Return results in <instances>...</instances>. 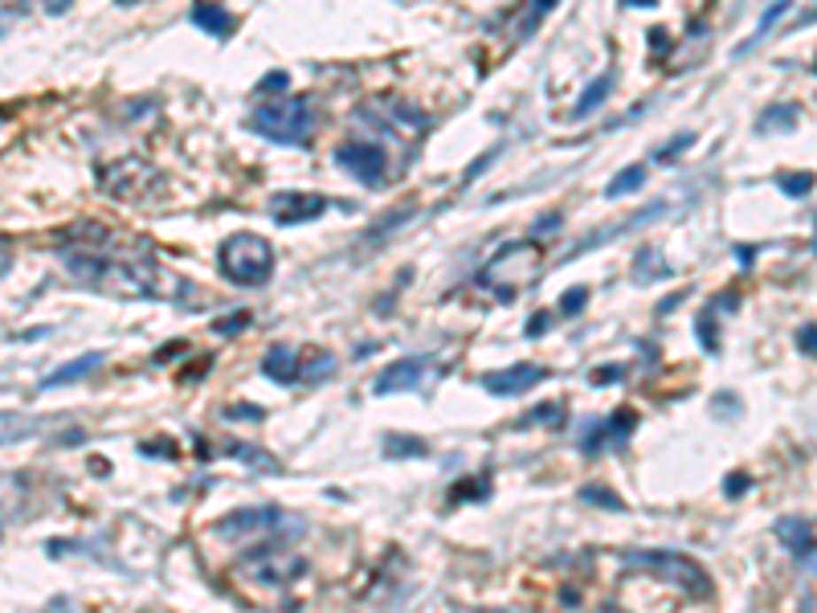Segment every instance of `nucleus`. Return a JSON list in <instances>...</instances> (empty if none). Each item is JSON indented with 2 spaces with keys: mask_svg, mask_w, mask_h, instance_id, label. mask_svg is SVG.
Here are the masks:
<instances>
[{
  "mask_svg": "<svg viewBox=\"0 0 817 613\" xmlns=\"http://www.w3.org/2000/svg\"><path fill=\"white\" fill-rule=\"evenodd\" d=\"M62 262L78 283L115 299H184L189 283L156 262L143 237H127L106 225H78L62 242Z\"/></svg>",
  "mask_w": 817,
  "mask_h": 613,
  "instance_id": "nucleus-1",
  "label": "nucleus"
},
{
  "mask_svg": "<svg viewBox=\"0 0 817 613\" xmlns=\"http://www.w3.org/2000/svg\"><path fill=\"white\" fill-rule=\"evenodd\" d=\"M540 275V245L536 242H511L478 270V286L490 291L499 303H515Z\"/></svg>",
  "mask_w": 817,
  "mask_h": 613,
  "instance_id": "nucleus-2",
  "label": "nucleus"
},
{
  "mask_svg": "<svg viewBox=\"0 0 817 613\" xmlns=\"http://www.w3.org/2000/svg\"><path fill=\"white\" fill-rule=\"evenodd\" d=\"M311 128H315V111H311V98L303 95L254 106L245 119V131H254L270 144H287V148H307Z\"/></svg>",
  "mask_w": 817,
  "mask_h": 613,
  "instance_id": "nucleus-3",
  "label": "nucleus"
},
{
  "mask_svg": "<svg viewBox=\"0 0 817 613\" xmlns=\"http://www.w3.org/2000/svg\"><path fill=\"white\" fill-rule=\"evenodd\" d=\"M217 266L221 275L237 286H262L274 275V245L258 237V233H234L225 237L217 250Z\"/></svg>",
  "mask_w": 817,
  "mask_h": 613,
  "instance_id": "nucleus-4",
  "label": "nucleus"
},
{
  "mask_svg": "<svg viewBox=\"0 0 817 613\" xmlns=\"http://www.w3.org/2000/svg\"><path fill=\"white\" fill-rule=\"evenodd\" d=\"M626 564L650 572V577H659V581H670L679 593H687V597H707V593H712L707 572L690 561V556H682V552L642 548V552H626Z\"/></svg>",
  "mask_w": 817,
  "mask_h": 613,
  "instance_id": "nucleus-5",
  "label": "nucleus"
},
{
  "mask_svg": "<svg viewBox=\"0 0 817 613\" xmlns=\"http://www.w3.org/2000/svg\"><path fill=\"white\" fill-rule=\"evenodd\" d=\"M298 524V516H287L282 508H242V511H229L225 519L212 524V536L221 539H262V536H274V532L290 528Z\"/></svg>",
  "mask_w": 817,
  "mask_h": 613,
  "instance_id": "nucleus-6",
  "label": "nucleus"
},
{
  "mask_svg": "<svg viewBox=\"0 0 817 613\" xmlns=\"http://www.w3.org/2000/svg\"><path fill=\"white\" fill-rule=\"evenodd\" d=\"M429 369H434V360L429 356H405V360H393L389 369L372 381V392L376 397H393V392H417L425 381H429Z\"/></svg>",
  "mask_w": 817,
  "mask_h": 613,
  "instance_id": "nucleus-7",
  "label": "nucleus"
},
{
  "mask_svg": "<svg viewBox=\"0 0 817 613\" xmlns=\"http://www.w3.org/2000/svg\"><path fill=\"white\" fill-rule=\"evenodd\" d=\"M335 164L348 168L360 184H381L384 180V151L376 144H340L335 148Z\"/></svg>",
  "mask_w": 817,
  "mask_h": 613,
  "instance_id": "nucleus-8",
  "label": "nucleus"
},
{
  "mask_svg": "<svg viewBox=\"0 0 817 613\" xmlns=\"http://www.w3.org/2000/svg\"><path fill=\"white\" fill-rule=\"evenodd\" d=\"M323 209H328V197H319V192H274L270 197V217L278 225L315 221Z\"/></svg>",
  "mask_w": 817,
  "mask_h": 613,
  "instance_id": "nucleus-9",
  "label": "nucleus"
},
{
  "mask_svg": "<svg viewBox=\"0 0 817 613\" xmlns=\"http://www.w3.org/2000/svg\"><path fill=\"white\" fill-rule=\"evenodd\" d=\"M543 376H548V372H543L540 364H511V369H503V372H487V376H482V389L495 392V397H523V392L536 389Z\"/></svg>",
  "mask_w": 817,
  "mask_h": 613,
  "instance_id": "nucleus-10",
  "label": "nucleus"
},
{
  "mask_svg": "<svg viewBox=\"0 0 817 613\" xmlns=\"http://www.w3.org/2000/svg\"><path fill=\"white\" fill-rule=\"evenodd\" d=\"M262 372L274 384H295L298 376H303V369H298V352L290 348V344H274V348L262 356Z\"/></svg>",
  "mask_w": 817,
  "mask_h": 613,
  "instance_id": "nucleus-11",
  "label": "nucleus"
},
{
  "mask_svg": "<svg viewBox=\"0 0 817 613\" xmlns=\"http://www.w3.org/2000/svg\"><path fill=\"white\" fill-rule=\"evenodd\" d=\"M776 539H781V544L793 552L797 561H801V556H809V552H813V544H817V539H813V528H809L801 516L776 519Z\"/></svg>",
  "mask_w": 817,
  "mask_h": 613,
  "instance_id": "nucleus-12",
  "label": "nucleus"
},
{
  "mask_svg": "<svg viewBox=\"0 0 817 613\" xmlns=\"http://www.w3.org/2000/svg\"><path fill=\"white\" fill-rule=\"evenodd\" d=\"M189 17H192V25H201L204 33H212L217 42H225V37H234V29H237L234 17H229V12H225L221 4H209V0H197Z\"/></svg>",
  "mask_w": 817,
  "mask_h": 613,
  "instance_id": "nucleus-13",
  "label": "nucleus"
},
{
  "mask_svg": "<svg viewBox=\"0 0 817 613\" xmlns=\"http://www.w3.org/2000/svg\"><path fill=\"white\" fill-rule=\"evenodd\" d=\"M103 352H86V356H78V360H70V364H62V369L58 372H50V376H45L42 384H37V389H62V384H74V381H82V376H90V372L95 369H103Z\"/></svg>",
  "mask_w": 817,
  "mask_h": 613,
  "instance_id": "nucleus-14",
  "label": "nucleus"
},
{
  "mask_svg": "<svg viewBox=\"0 0 817 613\" xmlns=\"http://www.w3.org/2000/svg\"><path fill=\"white\" fill-rule=\"evenodd\" d=\"M789 9H793V0H776L773 9H768L765 17H760V25H756V33H752V37H748V42L740 45V50L732 53V58H748V53H752L756 45H760V42H765V37H768V29H776V21H781V17H785Z\"/></svg>",
  "mask_w": 817,
  "mask_h": 613,
  "instance_id": "nucleus-15",
  "label": "nucleus"
},
{
  "mask_svg": "<svg viewBox=\"0 0 817 613\" xmlns=\"http://www.w3.org/2000/svg\"><path fill=\"white\" fill-rule=\"evenodd\" d=\"M609 90H613V74H601V78H593V86L584 90L581 98H576V106H573V119H589L597 111V106L605 103L609 98Z\"/></svg>",
  "mask_w": 817,
  "mask_h": 613,
  "instance_id": "nucleus-16",
  "label": "nucleus"
},
{
  "mask_svg": "<svg viewBox=\"0 0 817 613\" xmlns=\"http://www.w3.org/2000/svg\"><path fill=\"white\" fill-rule=\"evenodd\" d=\"M229 454H234L237 462L254 466L258 475H282V462H278L274 454H266V450H258V446H229Z\"/></svg>",
  "mask_w": 817,
  "mask_h": 613,
  "instance_id": "nucleus-17",
  "label": "nucleus"
},
{
  "mask_svg": "<svg viewBox=\"0 0 817 613\" xmlns=\"http://www.w3.org/2000/svg\"><path fill=\"white\" fill-rule=\"evenodd\" d=\"M642 184H646V168H642V164H629V168H621V172H617V176L605 184V197H609V201H621L626 192L642 189Z\"/></svg>",
  "mask_w": 817,
  "mask_h": 613,
  "instance_id": "nucleus-18",
  "label": "nucleus"
},
{
  "mask_svg": "<svg viewBox=\"0 0 817 613\" xmlns=\"http://www.w3.org/2000/svg\"><path fill=\"white\" fill-rule=\"evenodd\" d=\"M715 315H723V311H720V303L712 299V303L699 311V323H695V331H699V344L712 352V356L720 352V323H715Z\"/></svg>",
  "mask_w": 817,
  "mask_h": 613,
  "instance_id": "nucleus-19",
  "label": "nucleus"
},
{
  "mask_svg": "<svg viewBox=\"0 0 817 613\" xmlns=\"http://www.w3.org/2000/svg\"><path fill=\"white\" fill-rule=\"evenodd\" d=\"M667 275H670V266L662 262L659 250H642V254H637V262H634L637 283H659V278H667Z\"/></svg>",
  "mask_w": 817,
  "mask_h": 613,
  "instance_id": "nucleus-20",
  "label": "nucleus"
},
{
  "mask_svg": "<svg viewBox=\"0 0 817 613\" xmlns=\"http://www.w3.org/2000/svg\"><path fill=\"white\" fill-rule=\"evenodd\" d=\"M789 128H797V106H773L756 123V131H789Z\"/></svg>",
  "mask_w": 817,
  "mask_h": 613,
  "instance_id": "nucleus-21",
  "label": "nucleus"
},
{
  "mask_svg": "<svg viewBox=\"0 0 817 613\" xmlns=\"http://www.w3.org/2000/svg\"><path fill=\"white\" fill-rule=\"evenodd\" d=\"M331 372H335V356L331 352H315V356L303 364V376H307L311 384H319V381H328Z\"/></svg>",
  "mask_w": 817,
  "mask_h": 613,
  "instance_id": "nucleus-22",
  "label": "nucleus"
},
{
  "mask_svg": "<svg viewBox=\"0 0 817 613\" xmlns=\"http://www.w3.org/2000/svg\"><path fill=\"white\" fill-rule=\"evenodd\" d=\"M384 454H389V458H405V454L421 458L425 454V442H417V438H401V434H389V438H384Z\"/></svg>",
  "mask_w": 817,
  "mask_h": 613,
  "instance_id": "nucleus-23",
  "label": "nucleus"
},
{
  "mask_svg": "<svg viewBox=\"0 0 817 613\" xmlns=\"http://www.w3.org/2000/svg\"><path fill=\"white\" fill-rule=\"evenodd\" d=\"M776 189L789 192V197H805V192L813 189V176H809V172H781V176H776Z\"/></svg>",
  "mask_w": 817,
  "mask_h": 613,
  "instance_id": "nucleus-24",
  "label": "nucleus"
},
{
  "mask_svg": "<svg viewBox=\"0 0 817 613\" xmlns=\"http://www.w3.org/2000/svg\"><path fill=\"white\" fill-rule=\"evenodd\" d=\"M581 499L584 503H593V508H609V511H626V503L613 495V491H605V486H581Z\"/></svg>",
  "mask_w": 817,
  "mask_h": 613,
  "instance_id": "nucleus-25",
  "label": "nucleus"
},
{
  "mask_svg": "<svg viewBox=\"0 0 817 613\" xmlns=\"http://www.w3.org/2000/svg\"><path fill=\"white\" fill-rule=\"evenodd\" d=\"M466 495H474V499H487L490 495V483L482 478V483H474V478H466V483H458L454 491H450V503H462Z\"/></svg>",
  "mask_w": 817,
  "mask_h": 613,
  "instance_id": "nucleus-26",
  "label": "nucleus"
},
{
  "mask_svg": "<svg viewBox=\"0 0 817 613\" xmlns=\"http://www.w3.org/2000/svg\"><path fill=\"white\" fill-rule=\"evenodd\" d=\"M584 303H589V291H584V286H573V291H564L560 311L564 315H576V311H584Z\"/></svg>",
  "mask_w": 817,
  "mask_h": 613,
  "instance_id": "nucleus-27",
  "label": "nucleus"
},
{
  "mask_svg": "<svg viewBox=\"0 0 817 613\" xmlns=\"http://www.w3.org/2000/svg\"><path fill=\"white\" fill-rule=\"evenodd\" d=\"M245 323H250V315H245V311H237V315H229V319H217V323H212V331H217V336H234V331H242Z\"/></svg>",
  "mask_w": 817,
  "mask_h": 613,
  "instance_id": "nucleus-28",
  "label": "nucleus"
},
{
  "mask_svg": "<svg viewBox=\"0 0 817 613\" xmlns=\"http://www.w3.org/2000/svg\"><path fill=\"white\" fill-rule=\"evenodd\" d=\"M287 86H290V78L282 74V70H274V74H266L262 82H258V90H262V95H274V90H278V95H282Z\"/></svg>",
  "mask_w": 817,
  "mask_h": 613,
  "instance_id": "nucleus-29",
  "label": "nucleus"
},
{
  "mask_svg": "<svg viewBox=\"0 0 817 613\" xmlns=\"http://www.w3.org/2000/svg\"><path fill=\"white\" fill-rule=\"evenodd\" d=\"M797 348L809 352V356H817V323H809V328L797 331Z\"/></svg>",
  "mask_w": 817,
  "mask_h": 613,
  "instance_id": "nucleus-30",
  "label": "nucleus"
},
{
  "mask_svg": "<svg viewBox=\"0 0 817 613\" xmlns=\"http://www.w3.org/2000/svg\"><path fill=\"white\" fill-rule=\"evenodd\" d=\"M690 144H695V136H679L674 144H670V148H662V151H659V159H662V164H670V159L682 156V151H687Z\"/></svg>",
  "mask_w": 817,
  "mask_h": 613,
  "instance_id": "nucleus-31",
  "label": "nucleus"
},
{
  "mask_svg": "<svg viewBox=\"0 0 817 613\" xmlns=\"http://www.w3.org/2000/svg\"><path fill=\"white\" fill-rule=\"evenodd\" d=\"M225 417H245V422H262L266 413L254 409V405H229V409H225Z\"/></svg>",
  "mask_w": 817,
  "mask_h": 613,
  "instance_id": "nucleus-32",
  "label": "nucleus"
},
{
  "mask_svg": "<svg viewBox=\"0 0 817 613\" xmlns=\"http://www.w3.org/2000/svg\"><path fill=\"white\" fill-rule=\"evenodd\" d=\"M626 376V369H617V364H609V369H597L593 372V384H617Z\"/></svg>",
  "mask_w": 817,
  "mask_h": 613,
  "instance_id": "nucleus-33",
  "label": "nucleus"
},
{
  "mask_svg": "<svg viewBox=\"0 0 817 613\" xmlns=\"http://www.w3.org/2000/svg\"><path fill=\"white\" fill-rule=\"evenodd\" d=\"M560 417H564L560 405H548V409H536V413H531V422H543V425H560Z\"/></svg>",
  "mask_w": 817,
  "mask_h": 613,
  "instance_id": "nucleus-34",
  "label": "nucleus"
},
{
  "mask_svg": "<svg viewBox=\"0 0 817 613\" xmlns=\"http://www.w3.org/2000/svg\"><path fill=\"white\" fill-rule=\"evenodd\" d=\"M552 9H556V0H531V21H528V29L540 21L543 12H552Z\"/></svg>",
  "mask_w": 817,
  "mask_h": 613,
  "instance_id": "nucleus-35",
  "label": "nucleus"
},
{
  "mask_svg": "<svg viewBox=\"0 0 817 613\" xmlns=\"http://www.w3.org/2000/svg\"><path fill=\"white\" fill-rule=\"evenodd\" d=\"M548 323H552L548 315H531V319H528V328H523V331H528V336H543V331H548Z\"/></svg>",
  "mask_w": 817,
  "mask_h": 613,
  "instance_id": "nucleus-36",
  "label": "nucleus"
},
{
  "mask_svg": "<svg viewBox=\"0 0 817 613\" xmlns=\"http://www.w3.org/2000/svg\"><path fill=\"white\" fill-rule=\"evenodd\" d=\"M748 486H752V483H748V478H744V475H732V478H728V483H723V491H728V495H744Z\"/></svg>",
  "mask_w": 817,
  "mask_h": 613,
  "instance_id": "nucleus-37",
  "label": "nucleus"
},
{
  "mask_svg": "<svg viewBox=\"0 0 817 613\" xmlns=\"http://www.w3.org/2000/svg\"><path fill=\"white\" fill-rule=\"evenodd\" d=\"M809 25H817V0H813V4H809L805 12H801V17H797V25H793V29H809Z\"/></svg>",
  "mask_w": 817,
  "mask_h": 613,
  "instance_id": "nucleus-38",
  "label": "nucleus"
},
{
  "mask_svg": "<svg viewBox=\"0 0 817 613\" xmlns=\"http://www.w3.org/2000/svg\"><path fill=\"white\" fill-rule=\"evenodd\" d=\"M45 613H74V605L66 601V597H53V601L45 605Z\"/></svg>",
  "mask_w": 817,
  "mask_h": 613,
  "instance_id": "nucleus-39",
  "label": "nucleus"
},
{
  "mask_svg": "<svg viewBox=\"0 0 817 613\" xmlns=\"http://www.w3.org/2000/svg\"><path fill=\"white\" fill-rule=\"evenodd\" d=\"M560 225V213H552V217H543V221H536V233H548Z\"/></svg>",
  "mask_w": 817,
  "mask_h": 613,
  "instance_id": "nucleus-40",
  "label": "nucleus"
},
{
  "mask_svg": "<svg viewBox=\"0 0 817 613\" xmlns=\"http://www.w3.org/2000/svg\"><path fill=\"white\" fill-rule=\"evenodd\" d=\"M42 4L50 12H70V4H74V0H42Z\"/></svg>",
  "mask_w": 817,
  "mask_h": 613,
  "instance_id": "nucleus-41",
  "label": "nucleus"
},
{
  "mask_svg": "<svg viewBox=\"0 0 817 613\" xmlns=\"http://www.w3.org/2000/svg\"><path fill=\"white\" fill-rule=\"evenodd\" d=\"M621 4H626V9H654L659 0H621Z\"/></svg>",
  "mask_w": 817,
  "mask_h": 613,
  "instance_id": "nucleus-42",
  "label": "nucleus"
},
{
  "mask_svg": "<svg viewBox=\"0 0 817 613\" xmlns=\"http://www.w3.org/2000/svg\"><path fill=\"white\" fill-rule=\"evenodd\" d=\"M601 613H626V609H621V605H605V609H601Z\"/></svg>",
  "mask_w": 817,
  "mask_h": 613,
  "instance_id": "nucleus-43",
  "label": "nucleus"
},
{
  "mask_svg": "<svg viewBox=\"0 0 817 613\" xmlns=\"http://www.w3.org/2000/svg\"><path fill=\"white\" fill-rule=\"evenodd\" d=\"M813 70H817V62H813Z\"/></svg>",
  "mask_w": 817,
  "mask_h": 613,
  "instance_id": "nucleus-44",
  "label": "nucleus"
}]
</instances>
